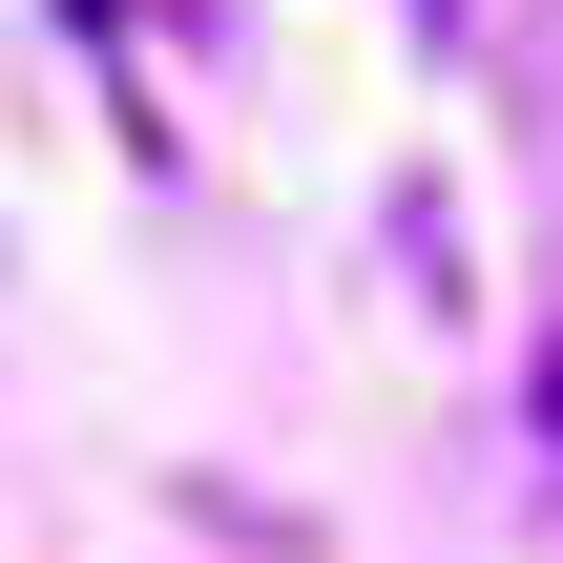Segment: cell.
<instances>
[{"instance_id":"obj_1","label":"cell","mask_w":563,"mask_h":563,"mask_svg":"<svg viewBox=\"0 0 563 563\" xmlns=\"http://www.w3.org/2000/svg\"><path fill=\"white\" fill-rule=\"evenodd\" d=\"M397 292H418V313H460V292H481V272H460V188H439V167H397Z\"/></svg>"},{"instance_id":"obj_2","label":"cell","mask_w":563,"mask_h":563,"mask_svg":"<svg viewBox=\"0 0 563 563\" xmlns=\"http://www.w3.org/2000/svg\"><path fill=\"white\" fill-rule=\"evenodd\" d=\"M522 439L563 460V313H543V355H522Z\"/></svg>"}]
</instances>
